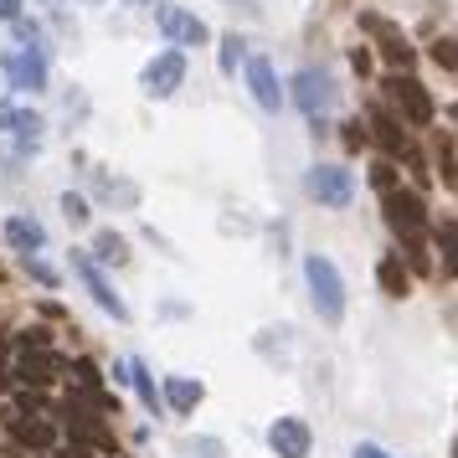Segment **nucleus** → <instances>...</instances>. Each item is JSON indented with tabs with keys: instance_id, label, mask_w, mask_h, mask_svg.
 <instances>
[{
	"instance_id": "nucleus-33",
	"label": "nucleus",
	"mask_w": 458,
	"mask_h": 458,
	"mask_svg": "<svg viewBox=\"0 0 458 458\" xmlns=\"http://www.w3.org/2000/svg\"><path fill=\"white\" fill-rule=\"evenodd\" d=\"M448 114H454V124H458V104H454V108H448Z\"/></svg>"
},
{
	"instance_id": "nucleus-2",
	"label": "nucleus",
	"mask_w": 458,
	"mask_h": 458,
	"mask_svg": "<svg viewBox=\"0 0 458 458\" xmlns=\"http://www.w3.org/2000/svg\"><path fill=\"white\" fill-rule=\"evenodd\" d=\"M0 72L16 93H42L47 88V52L37 47H5L0 52Z\"/></svg>"
},
{
	"instance_id": "nucleus-32",
	"label": "nucleus",
	"mask_w": 458,
	"mask_h": 458,
	"mask_svg": "<svg viewBox=\"0 0 458 458\" xmlns=\"http://www.w3.org/2000/svg\"><path fill=\"white\" fill-rule=\"evenodd\" d=\"M227 5H242V11H258V0H227Z\"/></svg>"
},
{
	"instance_id": "nucleus-29",
	"label": "nucleus",
	"mask_w": 458,
	"mask_h": 458,
	"mask_svg": "<svg viewBox=\"0 0 458 458\" xmlns=\"http://www.w3.org/2000/svg\"><path fill=\"white\" fill-rule=\"evenodd\" d=\"M26 268H31V273H37V278H42V284H57V273H52V268H47V263H42V258H26Z\"/></svg>"
},
{
	"instance_id": "nucleus-22",
	"label": "nucleus",
	"mask_w": 458,
	"mask_h": 458,
	"mask_svg": "<svg viewBox=\"0 0 458 458\" xmlns=\"http://www.w3.org/2000/svg\"><path fill=\"white\" fill-rule=\"evenodd\" d=\"M433 63L448 67V72H458V37H443V42H433Z\"/></svg>"
},
{
	"instance_id": "nucleus-31",
	"label": "nucleus",
	"mask_w": 458,
	"mask_h": 458,
	"mask_svg": "<svg viewBox=\"0 0 458 458\" xmlns=\"http://www.w3.org/2000/svg\"><path fill=\"white\" fill-rule=\"evenodd\" d=\"M201 458H222V443L216 437H201Z\"/></svg>"
},
{
	"instance_id": "nucleus-17",
	"label": "nucleus",
	"mask_w": 458,
	"mask_h": 458,
	"mask_svg": "<svg viewBox=\"0 0 458 458\" xmlns=\"http://www.w3.org/2000/svg\"><path fill=\"white\" fill-rule=\"evenodd\" d=\"M371 134L386 145V155H407V134H402V124H396V114L371 108Z\"/></svg>"
},
{
	"instance_id": "nucleus-9",
	"label": "nucleus",
	"mask_w": 458,
	"mask_h": 458,
	"mask_svg": "<svg viewBox=\"0 0 458 458\" xmlns=\"http://www.w3.org/2000/svg\"><path fill=\"white\" fill-rule=\"evenodd\" d=\"M330 98H335V88H330V78L325 72H314V67H304V72H293V104L304 108V114H325L330 108Z\"/></svg>"
},
{
	"instance_id": "nucleus-30",
	"label": "nucleus",
	"mask_w": 458,
	"mask_h": 458,
	"mask_svg": "<svg viewBox=\"0 0 458 458\" xmlns=\"http://www.w3.org/2000/svg\"><path fill=\"white\" fill-rule=\"evenodd\" d=\"M21 16V0H0V21H16Z\"/></svg>"
},
{
	"instance_id": "nucleus-27",
	"label": "nucleus",
	"mask_w": 458,
	"mask_h": 458,
	"mask_svg": "<svg viewBox=\"0 0 458 458\" xmlns=\"http://www.w3.org/2000/svg\"><path fill=\"white\" fill-rule=\"evenodd\" d=\"M371 181H376V191L386 196V191L396 186V170H392V165H376V170H371Z\"/></svg>"
},
{
	"instance_id": "nucleus-25",
	"label": "nucleus",
	"mask_w": 458,
	"mask_h": 458,
	"mask_svg": "<svg viewBox=\"0 0 458 458\" xmlns=\"http://www.w3.org/2000/svg\"><path fill=\"white\" fill-rule=\"evenodd\" d=\"M72 376L83 381L88 392H98V381H104V376H98V366H93V360H72Z\"/></svg>"
},
{
	"instance_id": "nucleus-14",
	"label": "nucleus",
	"mask_w": 458,
	"mask_h": 458,
	"mask_svg": "<svg viewBox=\"0 0 458 458\" xmlns=\"http://www.w3.org/2000/svg\"><path fill=\"white\" fill-rule=\"evenodd\" d=\"M201 396H207V386H201V381H191V376H170L165 392H160V402L181 417V412H196V402H201Z\"/></svg>"
},
{
	"instance_id": "nucleus-21",
	"label": "nucleus",
	"mask_w": 458,
	"mask_h": 458,
	"mask_svg": "<svg viewBox=\"0 0 458 458\" xmlns=\"http://www.w3.org/2000/svg\"><path fill=\"white\" fill-rule=\"evenodd\" d=\"M437 248H443V263H448V273H458V222H454V216L437 227Z\"/></svg>"
},
{
	"instance_id": "nucleus-1",
	"label": "nucleus",
	"mask_w": 458,
	"mask_h": 458,
	"mask_svg": "<svg viewBox=\"0 0 458 458\" xmlns=\"http://www.w3.org/2000/svg\"><path fill=\"white\" fill-rule=\"evenodd\" d=\"M304 278H310V299H314V310H319V319L340 325L345 319V278H340V268L325 252H310L304 258Z\"/></svg>"
},
{
	"instance_id": "nucleus-20",
	"label": "nucleus",
	"mask_w": 458,
	"mask_h": 458,
	"mask_svg": "<svg viewBox=\"0 0 458 458\" xmlns=\"http://www.w3.org/2000/svg\"><path fill=\"white\" fill-rule=\"evenodd\" d=\"M129 386H134V392L145 396V407H149V412H160V407H165V402H160V386H155V376H149L145 366H140V360H129Z\"/></svg>"
},
{
	"instance_id": "nucleus-11",
	"label": "nucleus",
	"mask_w": 458,
	"mask_h": 458,
	"mask_svg": "<svg viewBox=\"0 0 458 458\" xmlns=\"http://www.w3.org/2000/svg\"><path fill=\"white\" fill-rule=\"evenodd\" d=\"M0 134H16L26 149H37V140H42V114L11 104V98H0Z\"/></svg>"
},
{
	"instance_id": "nucleus-3",
	"label": "nucleus",
	"mask_w": 458,
	"mask_h": 458,
	"mask_svg": "<svg viewBox=\"0 0 458 458\" xmlns=\"http://www.w3.org/2000/svg\"><path fill=\"white\" fill-rule=\"evenodd\" d=\"M304 191H310L319 207H351V196H355V181H351V170L345 165H314L310 175H304Z\"/></svg>"
},
{
	"instance_id": "nucleus-18",
	"label": "nucleus",
	"mask_w": 458,
	"mask_h": 458,
	"mask_svg": "<svg viewBox=\"0 0 458 458\" xmlns=\"http://www.w3.org/2000/svg\"><path fill=\"white\" fill-rule=\"evenodd\" d=\"M88 258H93V263H108V268H124V263H129V248H124V237H119V232H98Z\"/></svg>"
},
{
	"instance_id": "nucleus-8",
	"label": "nucleus",
	"mask_w": 458,
	"mask_h": 458,
	"mask_svg": "<svg viewBox=\"0 0 458 458\" xmlns=\"http://www.w3.org/2000/svg\"><path fill=\"white\" fill-rule=\"evenodd\" d=\"M386 93H392L396 108L407 114V124H433V98L422 93L417 78H386Z\"/></svg>"
},
{
	"instance_id": "nucleus-6",
	"label": "nucleus",
	"mask_w": 458,
	"mask_h": 458,
	"mask_svg": "<svg viewBox=\"0 0 458 458\" xmlns=\"http://www.w3.org/2000/svg\"><path fill=\"white\" fill-rule=\"evenodd\" d=\"M386 222H392V232H402V237H417V232L428 227V207H422V196L417 191H386Z\"/></svg>"
},
{
	"instance_id": "nucleus-15",
	"label": "nucleus",
	"mask_w": 458,
	"mask_h": 458,
	"mask_svg": "<svg viewBox=\"0 0 458 458\" xmlns=\"http://www.w3.org/2000/svg\"><path fill=\"white\" fill-rule=\"evenodd\" d=\"M57 371H63V360H57L52 351H37V355L21 351V360H16V376H21L26 386H47Z\"/></svg>"
},
{
	"instance_id": "nucleus-16",
	"label": "nucleus",
	"mask_w": 458,
	"mask_h": 458,
	"mask_svg": "<svg viewBox=\"0 0 458 458\" xmlns=\"http://www.w3.org/2000/svg\"><path fill=\"white\" fill-rule=\"evenodd\" d=\"M11 437H16L21 448H52V443H57V428H52L47 417H21V422H11Z\"/></svg>"
},
{
	"instance_id": "nucleus-7",
	"label": "nucleus",
	"mask_w": 458,
	"mask_h": 458,
	"mask_svg": "<svg viewBox=\"0 0 458 458\" xmlns=\"http://www.w3.org/2000/svg\"><path fill=\"white\" fill-rule=\"evenodd\" d=\"M72 273H78V278H83V284H88V293L98 299V310H108V314H114V319H129V304H124V299H119V293H114V289H108L104 268H98V263H93L88 252H72Z\"/></svg>"
},
{
	"instance_id": "nucleus-5",
	"label": "nucleus",
	"mask_w": 458,
	"mask_h": 458,
	"mask_svg": "<svg viewBox=\"0 0 458 458\" xmlns=\"http://www.w3.org/2000/svg\"><path fill=\"white\" fill-rule=\"evenodd\" d=\"M155 21H160V37L175 47H207V21L201 16H191L181 5H160L155 11Z\"/></svg>"
},
{
	"instance_id": "nucleus-23",
	"label": "nucleus",
	"mask_w": 458,
	"mask_h": 458,
	"mask_svg": "<svg viewBox=\"0 0 458 458\" xmlns=\"http://www.w3.org/2000/svg\"><path fill=\"white\" fill-rule=\"evenodd\" d=\"M242 52H248V47H242V37H237V31H232V37H222V72H237Z\"/></svg>"
},
{
	"instance_id": "nucleus-4",
	"label": "nucleus",
	"mask_w": 458,
	"mask_h": 458,
	"mask_svg": "<svg viewBox=\"0 0 458 458\" xmlns=\"http://www.w3.org/2000/svg\"><path fill=\"white\" fill-rule=\"evenodd\" d=\"M181 83H186V57H181V47L160 52V57H155L145 72H140V88H145L149 98H170Z\"/></svg>"
},
{
	"instance_id": "nucleus-19",
	"label": "nucleus",
	"mask_w": 458,
	"mask_h": 458,
	"mask_svg": "<svg viewBox=\"0 0 458 458\" xmlns=\"http://www.w3.org/2000/svg\"><path fill=\"white\" fill-rule=\"evenodd\" d=\"M376 284L392 293V299H402V293H407V268H402V258H381V263H376Z\"/></svg>"
},
{
	"instance_id": "nucleus-13",
	"label": "nucleus",
	"mask_w": 458,
	"mask_h": 458,
	"mask_svg": "<svg viewBox=\"0 0 458 458\" xmlns=\"http://www.w3.org/2000/svg\"><path fill=\"white\" fill-rule=\"evenodd\" d=\"M5 242L21 252V258H37V252L47 248V227L37 216H11V222H5Z\"/></svg>"
},
{
	"instance_id": "nucleus-12",
	"label": "nucleus",
	"mask_w": 458,
	"mask_h": 458,
	"mask_svg": "<svg viewBox=\"0 0 458 458\" xmlns=\"http://www.w3.org/2000/svg\"><path fill=\"white\" fill-rule=\"evenodd\" d=\"M248 88H252V98L268 108V114H278V108H284V88H278V78H273L268 57H248Z\"/></svg>"
},
{
	"instance_id": "nucleus-24",
	"label": "nucleus",
	"mask_w": 458,
	"mask_h": 458,
	"mask_svg": "<svg viewBox=\"0 0 458 458\" xmlns=\"http://www.w3.org/2000/svg\"><path fill=\"white\" fill-rule=\"evenodd\" d=\"M63 216L72 222V227H83V222H88V201H83V196H72V191H67V196H63Z\"/></svg>"
},
{
	"instance_id": "nucleus-26",
	"label": "nucleus",
	"mask_w": 458,
	"mask_h": 458,
	"mask_svg": "<svg viewBox=\"0 0 458 458\" xmlns=\"http://www.w3.org/2000/svg\"><path fill=\"white\" fill-rule=\"evenodd\" d=\"M47 340H52V335H47L42 325H31V330L21 335V351H47Z\"/></svg>"
},
{
	"instance_id": "nucleus-10",
	"label": "nucleus",
	"mask_w": 458,
	"mask_h": 458,
	"mask_svg": "<svg viewBox=\"0 0 458 458\" xmlns=\"http://www.w3.org/2000/svg\"><path fill=\"white\" fill-rule=\"evenodd\" d=\"M268 448L278 458H310V428L299 417H278L268 428Z\"/></svg>"
},
{
	"instance_id": "nucleus-28",
	"label": "nucleus",
	"mask_w": 458,
	"mask_h": 458,
	"mask_svg": "<svg viewBox=\"0 0 458 458\" xmlns=\"http://www.w3.org/2000/svg\"><path fill=\"white\" fill-rule=\"evenodd\" d=\"M351 458H396V454H386V448H376V443H355V454Z\"/></svg>"
}]
</instances>
